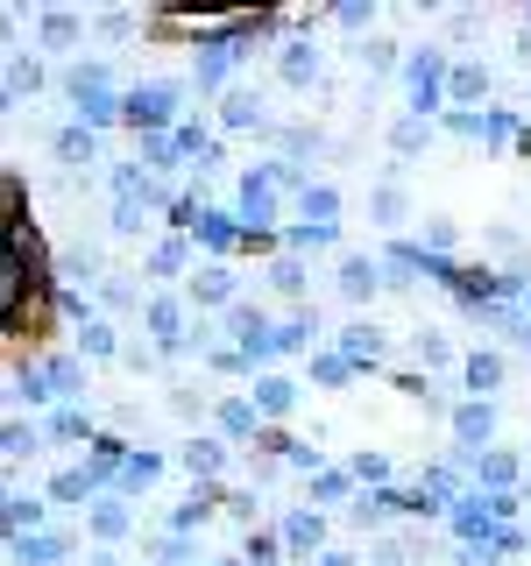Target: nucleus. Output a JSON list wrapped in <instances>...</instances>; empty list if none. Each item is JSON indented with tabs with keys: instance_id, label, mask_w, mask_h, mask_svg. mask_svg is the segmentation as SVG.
<instances>
[{
	"instance_id": "8",
	"label": "nucleus",
	"mask_w": 531,
	"mask_h": 566,
	"mask_svg": "<svg viewBox=\"0 0 531 566\" xmlns=\"http://www.w3.org/2000/svg\"><path fill=\"white\" fill-rule=\"evenodd\" d=\"M376 347H383L376 326H347V361H362V354H376Z\"/></svg>"
},
{
	"instance_id": "15",
	"label": "nucleus",
	"mask_w": 531,
	"mask_h": 566,
	"mask_svg": "<svg viewBox=\"0 0 531 566\" xmlns=\"http://www.w3.org/2000/svg\"><path fill=\"white\" fill-rule=\"evenodd\" d=\"M454 93H460V99H475V93H482V71H475V64H468V71H454Z\"/></svg>"
},
{
	"instance_id": "6",
	"label": "nucleus",
	"mask_w": 531,
	"mask_h": 566,
	"mask_svg": "<svg viewBox=\"0 0 531 566\" xmlns=\"http://www.w3.org/2000/svg\"><path fill=\"white\" fill-rule=\"evenodd\" d=\"M312 71H319V57H312L305 43H291V57H283V78H291V85H305Z\"/></svg>"
},
{
	"instance_id": "7",
	"label": "nucleus",
	"mask_w": 531,
	"mask_h": 566,
	"mask_svg": "<svg viewBox=\"0 0 531 566\" xmlns=\"http://www.w3.org/2000/svg\"><path fill=\"white\" fill-rule=\"evenodd\" d=\"M468 382L475 389H496V382H503V361H496V354H475V361H468Z\"/></svg>"
},
{
	"instance_id": "9",
	"label": "nucleus",
	"mask_w": 531,
	"mask_h": 566,
	"mask_svg": "<svg viewBox=\"0 0 531 566\" xmlns=\"http://www.w3.org/2000/svg\"><path fill=\"white\" fill-rule=\"evenodd\" d=\"M256 397H262V411H291V382H256Z\"/></svg>"
},
{
	"instance_id": "12",
	"label": "nucleus",
	"mask_w": 531,
	"mask_h": 566,
	"mask_svg": "<svg viewBox=\"0 0 531 566\" xmlns=\"http://www.w3.org/2000/svg\"><path fill=\"white\" fill-rule=\"evenodd\" d=\"M8 524H14V531L35 524V503H29V495H8Z\"/></svg>"
},
{
	"instance_id": "2",
	"label": "nucleus",
	"mask_w": 531,
	"mask_h": 566,
	"mask_svg": "<svg viewBox=\"0 0 531 566\" xmlns=\"http://www.w3.org/2000/svg\"><path fill=\"white\" fill-rule=\"evenodd\" d=\"M341 291H347V297H368V291H376V262H362V255H354L347 270H341Z\"/></svg>"
},
{
	"instance_id": "10",
	"label": "nucleus",
	"mask_w": 531,
	"mask_h": 566,
	"mask_svg": "<svg viewBox=\"0 0 531 566\" xmlns=\"http://www.w3.org/2000/svg\"><path fill=\"white\" fill-rule=\"evenodd\" d=\"M185 468H191V474H206V468H220V447H212V439H199V447H191V453H185Z\"/></svg>"
},
{
	"instance_id": "17",
	"label": "nucleus",
	"mask_w": 531,
	"mask_h": 566,
	"mask_svg": "<svg viewBox=\"0 0 531 566\" xmlns=\"http://www.w3.org/2000/svg\"><path fill=\"white\" fill-rule=\"evenodd\" d=\"M43 35H50V43L64 50V43H71V14H50V22H43Z\"/></svg>"
},
{
	"instance_id": "5",
	"label": "nucleus",
	"mask_w": 531,
	"mask_h": 566,
	"mask_svg": "<svg viewBox=\"0 0 531 566\" xmlns=\"http://www.w3.org/2000/svg\"><path fill=\"white\" fill-rule=\"evenodd\" d=\"M241 212H248V220H270V185H256V177H248V185H241Z\"/></svg>"
},
{
	"instance_id": "14",
	"label": "nucleus",
	"mask_w": 531,
	"mask_h": 566,
	"mask_svg": "<svg viewBox=\"0 0 531 566\" xmlns=\"http://www.w3.org/2000/svg\"><path fill=\"white\" fill-rule=\"evenodd\" d=\"M149 326L164 333V340H177V305H156V312H149Z\"/></svg>"
},
{
	"instance_id": "18",
	"label": "nucleus",
	"mask_w": 531,
	"mask_h": 566,
	"mask_svg": "<svg viewBox=\"0 0 531 566\" xmlns=\"http://www.w3.org/2000/svg\"><path fill=\"white\" fill-rule=\"evenodd\" d=\"M460 566H496V559H482V553H468V559H460Z\"/></svg>"
},
{
	"instance_id": "11",
	"label": "nucleus",
	"mask_w": 531,
	"mask_h": 566,
	"mask_svg": "<svg viewBox=\"0 0 531 566\" xmlns=\"http://www.w3.org/2000/svg\"><path fill=\"white\" fill-rule=\"evenodd\" d=\"M227 120H235V128H248V120H262V106L248 99V93H235V99H227Z\"/></svg>"
},
{
	"instance_id": "1",
	"label": "nucleus",
	"mask_w": 531,
	"mask_h": 566,
	"mask_svg": "<svg viewBox=\"0 0 531 566\" xmlns=\"http://www.w3.org/2000/svg\"><path fill=\"white\" fill-rule=\"evenodd\" d=\"M177 85H149V93H128V120H170Z\"/></svg>"
},
{
	"instance_id": "3",
	"label": "nucleus",
	"mask_w": 531,
	"mask_h": 566,
	"mask_svg": "<svg viewBox=\"0 0 531 566\" xmlns=\"http://www.w3.org/2000/svg\"><path fill=\"white\" fill-rule=\"evenodd\" d=\"M58 156H64V164H93V135H85V128H64L58 135Z\"/></svg>"
},
{
	"instance_id": "4",
	"label": "nucleus",
	"mask_w": 531,
	"mask_h": 566,
	"mask_svg": "<svg viewBox=\"0 0 531 566\" xmlns=\"http://www.w3.org/2000/svg\"><path fill=\"white\" fill-rule=\"evenodd\" d=\"M454 432L468 439V447H475V439H489V403H468V411L454 418Z\"/></svg>"
},
{
	"instance_id": "16",
	"label": "nucleus",
	"mask_w": 531,
	"mask_h": 566,
	"mask_svg": "<svg viewBox=\"0 0 531 566\" xmlns=\"http://www.w3.org/2000/svg\"><path fill=\"white\" fill-rule=\"evenodd\" d=\"M50 382H58V397H71V389H79V368L58 361V368H50Z\"/></svg>"
},
{
	"instance_id": "13",
	"label": "nucleus",
	"mask_w": 531,
	"mask_h": 566,
	"mask_svg": "<svg viewBox=\"0 0 531 566\" xmlns=\"http://www.w3.org/2000/svg\"><path fill=\"white\" fill-rule=\"evenodd\" d=\"M58 553H64L58 538H22V559H58Z\"/></svg>"
}]
</instances>
